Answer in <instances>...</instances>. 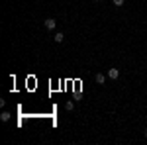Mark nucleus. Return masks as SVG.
I'll return each instance as SVG.
<instances>
[{
  "label": "nucleus",
  "mask_w": 147,
  "mask_h": 145,
  "mask_svg": "<svg viewBox=\"0 0 147 145\" xmlns=\"http://www.w3.org/2000/svg\"><path fill=\"white\" fill-rule=\"evenodd\" d=\"M55 26H57V22L53 20V18H47L45 20V28L47 30H55Z\"/></svg>",
  "instance_id": "nucleus-2"
},
{
  "label": "nucleus",
  "mask_w": 147,
  "mask_h": 145,
  "mask_svg": "<svg viewBox=\"0 0 147 145\" xmlns=\"http://www.w3.org/2000/svg\"><path fill=\"white\" fill-rule=\"evenodd\" d=\"M143 135H145V137H147V127H145V129H143Z\"/></svg>",
  "instance_id": "nucleus-8"
},
{
  "label": "nucleus",
  "mask_w": 147,
  "mask_h": 145,
  "mask_svg": "<svg viewBox=\"0 0 147 145\" xmlns=\"http://www.w3.org/2000/svg\"><path fill=\"white\" fill-rule=\"evenodd\" d=\"M10 112H2V114H0V120H2V122H8V120H10Z\"/></svg>",
  "instance_id": "nucleus-4"
},
{
  "label": "nucleus",
  "mask_w": 147,
  "mask_h": 145,
  "mask_svg": "<svg viewBox=\"0 0 147 145\" xmlns=\"http://www.w3.org/2000/svg\"><path fill=\"white\" fill-rule=\"evenodd\" d=\"M73 108H75V102H73V100H69L67 104H65V110H69V112H71Z\"/></svg>",
  "instance_id": "nucleus-6"
},
{
  "label": "nucleus",
  "mask_w": 147,
  "mask_h": 145,
  "mask_svg": "<svg viewBox=\"0 0 147 145\" xmlns=\"http://www.w3.org/2000/svg\"><path fill=\"white\" fill-rule=\"evenodd\" d=\"M114 6H124V0H112Z\"/></svg>",
  "instance_id": "nucleus-7"
},
{
  "label": "nucleus",
  "mask_w": 147,
  "mask_h": 145,
  "mask_svg": "<svg viewBox=\"0 0 147 145\" xmlns=\"http://www.w3.org/2000/svg\"><path fill=\"white\" fill-rule=\"evenodd\" d=\"M118 77H120V71H118V69H110V71H108V78L116 80Z\"/></svg>",
  "instance_id": "nucleus-1"
},
{
  "label": "nucleus",
  "mask_w": 147,
  "mask_h": 145,
  "mask_svg": "<svg viewBox=\"0 0 147 145\" xmlns=\"http://www.w3.org/2000/svg\"><path fill=\"white\" fill-rule=\"evenodd\" d=\"M53 39H55V43H63V39H65V35H63L61 32H59V34H55V35H53Z\"/></svg>",
  "instance_id": "nucleus-3"
},
{
  "label": "nucleus",
  "mask_w": 147,
  "mask_h": 145,
  "mask_svg": "<svg viewBox=\"0 0 147 145\" xmlns=\"http://www.w3.org/2000/svg\"><path fill=\"white\" fill-rule=\"evenodd\" d=\"M96 82H98V84H104V82H106V77H104L102 73H98V75H96Z\"/></svg>",
  "instance_id": "nucleus-5"
}]
</instances>
